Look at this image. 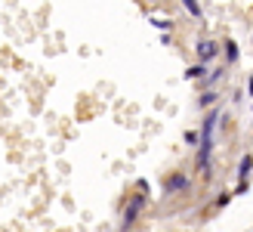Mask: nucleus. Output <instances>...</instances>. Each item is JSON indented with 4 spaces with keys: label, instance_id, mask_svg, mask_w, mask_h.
Masks as SVG:
<instances>
[{
    "label": "nucleus",
    "instance_id": "nucleus-3",
    "mask_svg": "<svg viewBox=\"0 0 253 232\" xmlns=\"http://www.w3.org/2000/svg\"><path fill=\"white\" fill-rule=\"evenodd\" d=\"M188 186H192V179H188L185 174H170L167 179H164V192H167V195H179V192H188Z\"/></svg>",
    "mask_w": 253,
    "mask_h": 232
},
{
    "label": "nucleus",
    "instance_id": "nucleus-10",
    "mask_svg": "<svg viewBox=\"0 0 253 232\" xmlns=\"http://www.w3.org/2000/svg\"><path fill=\"white\" fill-rule=\"evenodd\" d=\"M151 25H155L158 31H164V34L173 31V19H164V16H151Z\"/></svg>",
    "mask_w": 253,
    "mask_h": 232
},
{
    "label": "nucleus",
    "instance_id": "nucleus-13",
    "mask_svg": "<svg viewBox=\"0 0 253 232\" xmlns=\"http://www.w3.org/2000/svg\"><path fill=\"white\" fill-rule=\"evenodd\" d=\"M247 192H250V179H238V186H235L232 195H247Z\"/></svg>",
    "mask_w": 253,
    "mask_h": 232
},
{
    "label": "nucleus",
    "instance_id": "nucleus-11",
    "mask_svg": "<svg viewBox=\"0 0 253 232\" xmlns=\"http://www.w3.org/2000/svg\"><path fill=\"white\" fill-rule=\"evenodd\" d=\"M222 77H225V68H216V71H207V77H204L201 84H204V87H213V84H219Z\"/></svg>",
    "mask_w": 253,
    "mask_h": 232
},
{
    "label": "nucleus",
    "instance_id": "nucleus-2",
    "mask_svg": "<svg viewBox=\"0 0 253 232\" xmlns=\"http://www.w3.org/2000/svg\"><path fill=\"white\" fill-rule=\"evenodd\" d=\"M145 204H148V192H136V195L124 204V217H121V232H130L136 226V220L142 217L145 211Z\"/></svg>",
    "mask_w": 253,
    "mask_h": 232
},
{
    "label": "nucleus",
    "instance_id": "nucleus-9",
    "mask_svg": "<svg viewBox=\"0 0 253 232\" xmlns=\"http://www.w3.org/2000/svg\"><path fill=\"white\" fill-rule=\"evenodd\" d=\"M216 99H219V93H216V90H204V93L198 96V106H201V109H210Z\"/></svg>",
    "mask_w": 253,
    "mask_h": 232
},
{
    "label": "nucleus",
    "instance_id": "nucleus-14",
    "mask_svg": "<svg viewBox=\"0 0 253 232\" xmlns=\"http://www.w3.org/2000/svg\"><path fill=\"white\" fill-rule=\"evenodd\" d=\"M229 198H232V195H229V192H225V195H219V198L213 201V204H216V208H225V204H229Z\"/></svg>",
    "mask_w": 253,
    "mask_h": 232
},
{
    "label": "nucleus",
    "instance_id": "nucleus-8",
    "mask_svg": "<svg viewBox=\"0 0 253 232\" xmlns=\"http://www.w3.org/2000/svg\"><path fill=\"white\" fill-rule=\"evenodd\" d=\"M222 50H225V62H229V65H235V62H238V56H241V50H238V44H235V41H225V44H222Z\"/></svg>",
    "mask_w": 253,
    "mask_h": 232
},
{
    "label": "nucleus",
    "instance_id": "nucleus-7",
    "mask_svg": "<svg viewBox=\"0 0 253 232\" xmlns=\"http://www.w3.org/2000/svg\"><path fill=\"white\" fill-rule=\"evenodd\" d=\"M250 171H253V155L247 152L244 158L238 161V179H247V176H250Z\"/></svg>",
    "mask_w": 253,
    "mask_h": 232
},
{
    "label": "nucleus",
    "instance_id": "nucleus-12",
    "mask_svg": "<svg viewBox=\"0 0 253 232\" xmlns=\"http://www.w3.org/2000/svg\"><path fill=\"white\" fill-rule=\"evenodd\" d=\"M185 146L198 149V146H201V133H198V130H185Z\"/></svg>",
    "mask_w": 253,
    "mask_h": 232
},
{
    "label": "nucleus",
    "instance_id": "nucleus-15",
    "mask_svg": "<svg viewBox=\"0 0 253 232\" xmlns=\"http://www.w3.org/2000/svg\"><path fill=\"white\" fill-rule=\"evenodd\" d=\"M247 96H253V77H247Z\"/></svg>",
    "mask_w": 253,
    "mask_h": 232
},
{
    "label": "nucleus",
    "instance_id": "nucleus-1",
    "mask_svg": "<svg viewBox=\"0 0 253 232\" xmlns=\"http://www.w3.org/2000/svg\"><path fill=\"white\" fill-rule=\"evenodd\" d=\"M219 109L204 115L201 124V146H198V171L201 176H213V149H216V124H219Z\"/></svg>",
    "mask_w": 253,
    "mask_h": 232
},
{
    "label": "nucleus",
    "instance_id": "nucleus-16",
    "mask_svg": "<svg viewBox=\"0 0 253 232\" xmlns=\"http://www.w3.org/2000/svg\"><path fill=\"white\" fill-rule=\"evenodd\" d=\"M151 3H161V0H151Z\"/></svg>",
    "mask_w": 253,
    "mask_h": 232
},
{
    "label": "nucleus",
    "instance_id": "nucleus-4",
    "mask_svg": "<svg viewBox=\"0 0 253 232\" xmlns=\"http://www.w3.org/2000/svg\"><path fill=\"white\" fill-rule=\"evenodd\" d=\"M195 53H198V62H210L219 56V44L210 41V37H201V41L195 44Z\"/></svg>",
    "mask_w": 253,
    "mask_h": 232
},
{
    "label": "nucleus",
    "instance_id": "nucleus-6",
    "mask_svg": "<svg viewBox=\"0 0 253 232\" xmlns=\"http://www.w3.org/2000/svg\"><path fill=\"white\" fill-rule=\"evenodd\" d=\"M179 3L185 6V12H188V16H192L195 22H201V19H204V9H201V3H198V0H179Z\"/></svg>",
    "mask_w": 253,
    "mask_h": 232
},
{
    "label": "nucleus",
    "instance_id": "nucleus-5",
    "mask_svg": "<svg viewBox=\"0 0 253 232\" xmlns=\"http://www.w3.org/2000/svg\"><path fill=\"white\" fill-rule=\"evenodd\" d=\"M185 81H204V77H207V62H195V65L192 68H185Z\"/></svg>",
    "mask_w": 253,
    "mask_h": 232
}]
</instances>
